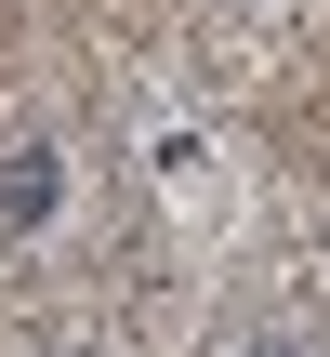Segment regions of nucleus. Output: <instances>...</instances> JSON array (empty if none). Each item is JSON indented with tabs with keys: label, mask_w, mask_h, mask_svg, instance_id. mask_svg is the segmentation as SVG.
I'll list each match as a JSON object with an SVG mask.
<instances>
[{
	"label": "nucleus",
	"mask_w": 330,
	"mask_h": 357,
	"mask_svg": "<svg viewBox=\"0 0 330 357\" xmlns=\"http://www.w3.org/2000/svg\"><path fill=\"white\" fill-rule=\"evenodd\" d=\"M53 199H66V159L53 146H13L0 159V225H53Z\"/></svg>",
	"instance_id": "1"
},
{
	"label": "nucleus",
	"mask_w": 330,
	"mask_h": 357,
	"mask_svg": "<svg viewBox=\"0 0 330 357\" xmlns=\"http://www.w3.org/2000/svg\"><path fill=\"white\" fill-rule=\"evenodd\" d=\"M238 357H317V344H304L291 318H265V331H238Z\"/></svg>",
	"instance_id": "2"
},
{
	"label": "nucleus",
	"mask_w": 330,
	"mask_h": 357,
	"mask_svg": "<svg viewBox=\"0 0 330 357\" xmlns=\"http://www.w3.org/2000/svg\"><path fill=\"white\" fill-rule=\"evenodd\" d=\"M53 357H79V344H53Z\"/></svg>",
	"instance_id": "3"
}]
</instances>
